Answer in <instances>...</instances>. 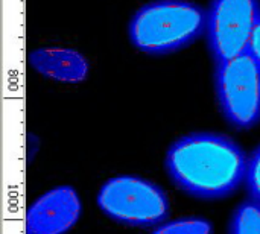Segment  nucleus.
Returning <instances> with one entry per match:
<instances>
[{
    "label": "nucleus",
    "instance_id": "0eeeda50",
    "mask_svg": "<svg viewBox=\"0 0 260 234\" xmlns=\"http://www.w3.org/2000/svg\"><path fill=\"white\" fill-rule=\"evenodd\" d=\"M29 62L35 72L56 82L79 84L88 76L87 58L75 49L41 47L29 55Z\"/></svg>",
    "mask_w": 260,
    "mask_h": 234
},
{
    "label": "nucleus",
    "instance_id": "1a4fd4ad",
    "mask_svg": "<svg viewBox=\"0 0 260 234\" xmlns=\"http://www.w3.org/2000/svg\"><path fill=\"white\" fill-rule=\"evenodd\" d=\"M213 227L203 218H181L166 222L155 228L152 234H212Z\"/></svg>",
    "mask_w": 260,
    "mask_h": 234
},
{
    "label": "nucleus",
    "instance_id": "20e7f679",
    "mask_svg": "<svg viewBox=\"0 0 260 234\" xmlns=\"http://www.w3.org/2000/svg\"><path fill=\"white\" fill-rule=\"evenodd\" d=\"M215 91L227 123L236 129H251L260 123V64L247 50L216 64Z\"/></svg>",
    "mask_w": 260,
    "mask_h": 234
},
{
    "label": "nucleus",
    "instance_id": "f257e3e1",
    "mask_svg": "<svg viewBox=\"0 0 260 234\" xmlns=\"http://www.w3.org/2000/svg\"><path fill=\"white\" fill-rule=\"evenodd\" d=\"M165 168L184 193L200 199H221L245 183L248 157L227 136L192 132L171 145Z\"/></svg>",
    "mask_w": 260,
    "mask_h": 234
},
{
    "label": "nucleus",
    "instance_id": "7ed1b4c3",
    "mask_svg": "<svg viewBox=\"0 0 260 234\" xmlns=\"http://www.w3.org/2000/svg\"><path fill=\"white\" fill-rule=\"evenodd\" d=\"M96 201L110 219L131 227L158 225L168 219L171 207L160 186L129 175L108 180Z\"/></svg>",
    "mask_w": 260,
    "mask_h": 234
},
{
    "label": "nucleus",
    "instance_id": "9d476101",
    "mask_svg": "<svg viewBox=\"0 0 260 234\" xmlns=\"http://www.w3.org/2000/svg\"><path fill=\"white\" fill-rule=\"evenodd\" d=\"M245 186H247V192L250 198L260 203V145L248 157Z\"/></svg>",
    "mask_w": 260,
    "mask_h": 234
},
{
    "label": "nucleus",
    "instance_id": "423d86ee",
    "mask_svg": "<svg viewBox=\"0 0 260 234\" xmlns=\"http://www.w3.org/2000/svg\"><path fill=\"white\" fill-rule=\"evenodd\" d=\"M81 199L70 186L55 187L41 195L27 210L26 234H64L81 216Z\"/></svg>",
    "mask_w": 260,
    "mask_h": 234
},
{
    "label": "nucleus",
    "instance_id": "39448f33",
    "mask_svg": "<svg viewBox=\"0 0 260 234\" xmlns=\"http://www.w3.org/2000/svg\"><path fill=\"white\" fill-rule=\"evenodd\" d=\"M259 20L260 0H212L204 35L215 64L247 52Z\"/></svg>",
    "mask_w": 260,
    "mask_h": 234
},
{
    "label": "nucleus",
    "instance_id": "9b49d317",
    "mask_svg": "<svg viewBox=\"0 0 260 234\" xmlns=\"http://www.w3.org/2000/svg\"><path fill=\"white\" fill-rule=\"evenodd\" d=\"M248 52L251 53V56L260 64V20L256 24V29L253 32L250 46H248Z\"/></svg>",
    "mask_w": 260,
    "mask_h": 234
},
{
    "label": "nucleus",
    "instance_id": "f03ea898",
    "mask_svg": "<svg viewBox=\"0 0 260 234\" xmlns=\"http://www.w3.org/2000/svg\"><path fill=\"white\" fill-rule=\"evenodd\" d=\"M207 11L187 0H155L142 6L131 18V44L143 53L178 52L206 34Z\"/></svg>",
    "mask_w": 260,
    "mask_h": 234
},
{
    "label": "nucleus",
    "instance_id": "6e6552de",
    "mask_svg": "<svg viewBox=\"0 0 260 234\" xmlns=\"http://www.w3.org/2000/svg\"><path fill=\"white\" fill-rule=\"evenodd\" d=\"M229 234H260V203L248 199L241 203L229 224Z\"/></svg>",
    "mask_w": 260,
    "mask_h": 234
}]
</instances>
